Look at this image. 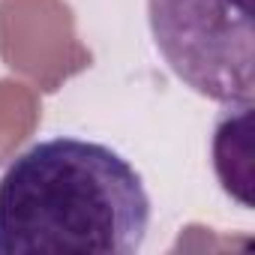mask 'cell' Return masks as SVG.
I'll return each mask as SVG.
<instances>
[{
	"label": "cell",
	"mask_w": 255,
	"mask_h": 255,
	"mask_svg": "<svg viewBox=\"0 0 255 255\" xmlns=\"http://www.w3.org/2000/svg\"><path fill=\"white\" fill-rule=\"evenodd\" d=\"M147 228L144 180L108 144L48 138L0 177V255H135Z\"/></svg>",
	"instance_id": "cell-1"
},
{
	"label": "cell",
	"mask_w": 255,
	"mask_h": 255,
	"mask_svg": "<svg viewBox=\"0 0 255 255\" xmlns=\"http://www.w3.org/2000/svg\"><path fill=\"white\" fill-rule=\"evenodd\" d=\"M147 21L186 87L222 105H252V0H147Z\"/></svg>",
	"instance_id": "cell-2"
}]
</instances>
